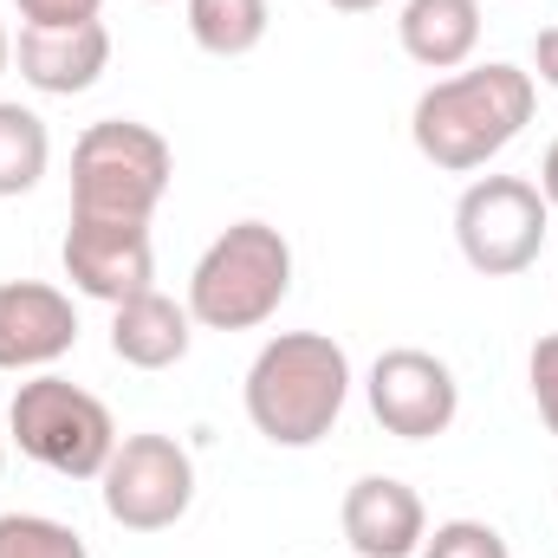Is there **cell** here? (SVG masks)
I'll list each match as a JSON object with an SVG mask.
<instances>
[{
    "instance_id": "obj_15",
    "label": "cell",
    "mask_w": 558,
    "mask_h": 558,
    "mask_svg": "<svg viewBox=\"0 0 558 558\" xmlns=\"http://www.w3.org/2000/svg\"><path fill=\"white\" fill-rule=\"evenodd\" d=\"M274 26L267 0H189V39L208 59H247Z\"/></svg>"
},
{
    "instance_id": "obj_19",
    "label": "cell",
    "mask_w": 558,
    "mask_h": 558,
    "mask_svg": "<svg viewBox=\"0 0 558 558\" xmlns=\"http://www.w3.org/2000/svg\"><path fill=\"white\" fill-rule=\"evenodd\" d=\"M526 384H533V403H539L546 428L558 435V331H546V338L533 344V357H526Z\"/></svg>"
},
{
    "instance_id": "obj_20",
    "label": "cell",
    "mask_w": 558,
    "mask_h": 558,
    "mask_svg": "<svg viewBox=\"0 0 558 558\" xmlns=\"http://www.w3.org/2000/svg\"><path fill=\"white\" fill-rule=\"evenodd\" d=\"M13 7L26 26H85V20H98L105 0H13Z\"/></svg>"
},
{
    "instance_id": "obj_10",
    "label": "cell",
    "mask_w": 558,
    "mask_h": 558,
    "mask_svg": "<svg viewBox=\"0 0 558 558\" xmlns=\"http://www.w3.org/2000/svg\"><path fill=\"white\" fill-rule=\"evenodd\" d=\"M78 344V312L46 279L0 286V371H46Z\"/></svg>"
},
{
    "instance_id": "obj_5",
    "label": "cell",
    "mask_w": 558,
    "mask_h": 558,
    "mask_svg": "<svg viewBox=\"0 0 558 558\" xmlns=\"http://www.w3.org/2000/svg\"><path fill=\"white\" fill-rule=\"evenodd\" d=\"M7 441H20L26 461L52 468V474H65V481H98L105 461H111V448H118V422H111V410H105L92 390H78V384L39 371L33 384L13 390Z\"/></svg>"
},
{
    "instance_id": "obj_12",
    "label": "cell",
    "mask_w": 558,
    "mask_h": 558,
    "mask_svg": "<svg viewBox=\"0 0 558 558\" xmlns=\"http://www.w3.org/2000/svg\"><path fill=\"white\" fill-rule=\"evenodd\" d=\"M344 539L357 558H416L428 539L422 494L397 474H364L344 494Z\"/></svg>"
},
{
    "instance_id": "obj_4",
    "label": "cell",
    "mask_w": 558,
    "mask_h": 558,
    "mask_svg": "<svg viewBox=\"0 0 558 558\" xmlns=\"http://www.w3.org/2000/svg\"><path fill=\"white\" fill-rule=\"evenodd\" d=\"M175 156L137 118H98L72 149V221H149Z\"/></svg>"
},
{
    "instance_id": "obj_11",
    "label": "cell",
    "mask_w": 558,
    "mask_h": 558,
    "mask_svg": "<svg viewBox=\"0 0 558 558\" xmlns=\"http://www.w3.org/2000/svg\"><path fill=\"white\" fill-rule=\"evenodd\" d=\"M20 78L46 98H78L105 78L111 65V33L105 20H85V26H20Z\"/></svg>"
},
{
    "instance_id": "obj_2",
    "label": "cell",
    "mask_w": 558,
    "mask_h": 558,
    "mask_svg": "<svg viewBox=\"0 0 558 558\" xmlns=\"http://www.w3.org/2000/svg\"><path fill=\"white\" fill-rule=\"evenodd\" d=\"M351 397V357L325 331H279L247 364V422L274 448H312Z\"/></svg>"
},
{
    "instance_id": "obj_8",
    "label": "cell",
    "mask_w": 558,
    "mask_h": 558,
    "mask_svg": "<svg viewBox=\"0 0 558 558\" xmlns=\"http://www.w3.org/2000/svg\"><path fill=\"white\" fill-rule=\"evenodd\" d=\"M371 416L384 422L397 441H435L448 435V422L461 410V384L454 371L435 357V351H416V344H397L371 364Z\"/></svg>"
},
{
    "instance_id": "obj_1",
    "label": "cell",
    "mask_w": 558,
    "mask_h": 558,
    "mask_svg": "<svg viewBox=\"0 0 558 558\" xmlns=\"http://www.w3.org/2000/svg\"><path fill=\"white\" fill-rule=\"evenodd\" d=\"M533 105H539V85L526 65H507V59H487V65H468L454 78H435L410 111V137H416L422 162L448 169V175H468V169H487L507 143L533 124Z\"/></svg>"
},
{
    "instance_id": "obj_13",
    "label": "cell",
    "mask_w": 558,
    "mask_h": 558,
    "mask_svg": "<svg viewBox=\"0 0 558 558\" xmlns=\"http://www.w3.org/2000/svg\"><path fill=\"white\" fill-rule=\"evenodd\" d=\"M189 344H195V318L169 292L149 286L137 299L111 305V351H118V364H131V371H169V364L189 357Z\"/></svg>"
},
{
    "instance_id": "obj_6",
    "label": "cell",
    "mask_w": 558,
    "mask_h": 558,
    "mask_svg": "<svg viewBox=\"0 0 558 558\" xmlns=\"http://www.w3.org/2000/svg\"><path fill=\"white\" fill-rule=\"evenodd\" d=\"M546 228H553V208H546L539 182H526V175H481L454 202L461 260L487 279L526 274L546 247Z\"/></svg>"
},
{
    "instance_id": "obj_21",
    "label": "cell",
    "mask_w": 558,
    "mask_h": 558,
    "mask_svg": "<svg viewBox=\"0 0 558 558\" xmlns=\"http://www.w3.org/2000/svg\"><path fill=\"white\" fill-rule=\"evenodd\" d=\"M533 72H539V85L558 92V26H546V33L533 39Z\"/></svg>"
},
{
    "instance_id": "obj_18",
    "label": "cell",
    "mask_w": 558,
    "mask_h": 558,
    "mask_svg": "<svg viewBox=\"0 0 558 558\" xmlns=\"http://www.w3.org/2000/svg\"><path fill=\"white\" fill-rule=\"evenodd\" d=\"M416 558H507V539L487 520H448L422 539Z\"/></svg>"
},
{
    "instance_id": "obj_7",
    "label": "cell",
    "mask_w": 558,
    "mask_h": 558,
    "mask_svg": "<svg viewBox=\"0 0 558 558\" xmlns=\"http://www.w3.org/2000/svg\"><path fill=\"white\" fill-rule=\"evenodd\" d=\"M105 513L124 533H169L189 507H195V461L175 435H118L105 474Z\"/></svg>"
},
{
    "instance_id": "obj_14",
    "label": "cell",
    "mask_w": 558,
    "mask_h": 558,
    "mask_svg": "<svg viewBox=\"0 0 558 558\" xmlns=\"http://www.w3.org/2000/svg\"><path fill=\"white\" fill-rule=\"evenodd\" d=\"M397 39L422 72H461L481 46V0H403Z\"/></svg>"
},
{
    "instance_id": "obj_9",
    "label": "cell",
    "mask_w": 558,
    "mask_h": 558,
    "mask_svg": "<svg viewBox=\"0 0 558 558\" xmlns=\"http://www.w3.org/2000/svg\"><path fill=\"white\" fill-rule=\"evenodd\" d=\"M59 260H65V279L85 299H105V305L137 299V292H149V279H156L149 221H72Z\"/></svg>"
},
{
    "instance_id": "obj_24",
    "label": "cell",
    "mask_w": 558,
    "mask_h": 558,
    "mask_svg": "<svg viewBox=\"0 0 558 558\" xmlns=\"http://www.w3.org/2000/svg\"><path fill=\"white\" fill-rule=\"evenodd\" d=\"M7 59H13V39H7V20H0V72H7Z\"/></svg>"
},
{
    "instance_id": "obj_22",
    "label": "cell",
    "mask_w": 558,
    "mask_h": 558,
    "mask_svg": "<svg viewBox=\"0 0 558 558\" xmlns=\"http://www.w3.org/2000/svg\"><path fill=\"white\" fill-rule=\"evenodd\" d=\"M539 195H546V208L558 215V137H553V149H546V162H539Z\"/></svg>"
},
{
    "instance_id": "obj_17",
    "label": "cell",
    "mask_w": 558,
    "mask_h": 558,
    "mask_svg": "<svg viewBox=\"0 0 558 558\" xmlns=\"http://www.w3.org/2000/svg\"><path fill=\"white\" fill-rule=\"evenodd\" d=\"M0 558H92L85 539L46 513H0Z\"/></svg>"
},
{
    "instance_id": "obj_3",
    "label": "cell",
    "mask_w": 558,
    "mask_h": 558,
    "mask_svg": "<svg viewBox=\"0 0 558 558\" xmlns=\"http://www.w3.org/2000/svg\"><path fill=\"white\" fill-rule=\"evenodd\" d=\"M292 292V247L274 221H234L208 241L189 274V318L202 331H254L267 325Z\"/></svg>"
},
{
    "instance_id": "obj_25",
    "label": "cell",
    "mask_w": 558,
    "mask_h": 558,
    "mask_svg": "<svg viewBox=\"0 0 558 558\" xmlns=\"http://www.w3.org/2000/svg\"><path fill=\"white\" fill-rule=\"evenodd\" d=\"M0 474H7V428H0Z\"/></svg>"
},
{
    "instance_id": "obj_23",
    "label": "cell",
    "mask_w": 558,
    "mask_h": 558,
    "mask_svg": "<svg viewBox=\"0 0 558 558\" xmlns=\"http://www.w3.org/2000/svg\"><path fill=\"white\" fill-rule=\"evenodd\" d=\"M325 7H338V13H371V7H384V0H325Z\"/></svg>"
},
{
    "instance_id": "obj_16",
    "label": "cell",
    "mask_w": 558,
    "mask_h": 558,
    "mask_svg": "<svg viewBox=\"0 0 558 558\" xmlns=\"http://www.w3.org/2000/svg\"><path fill=\"white\" fill-rule=\"evenodd\" d=\"M46 162H52V137H46V124H39L26 105H7V98H0V195H26V189H39Z\"/></svg>"
}]
</instances>
